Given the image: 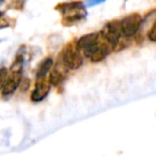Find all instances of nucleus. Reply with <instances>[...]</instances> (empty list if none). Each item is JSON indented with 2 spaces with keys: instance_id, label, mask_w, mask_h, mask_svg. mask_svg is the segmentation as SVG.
Returning a JSON list of instances; mask_svg holds the SVG:
<instances>
[{
  "instance_id": "obj_16",
  "label": "nucleus",
  "mask_w": 156,
  "mask_h": 156,
  "mask_svg": "<svg viewBox=\"0 0 156 156\" xmlns=\"http://www.w3.org/2000/svg\"><path fill=\"white\" fill-rule=\"evenodd\" d=\"M10 25H11V24L9 23V20H7V18H3V17L0 18V29L10 27Z\"/></svg>"
},
{
  "instance_id": "obj_1",
  "label": "nucleus",
  "mask_w": 156,
  "mask_h": 156,
  "mask_svg": "<svg viewBox=\"0 0 156 156\" xmlns=\"http://www.w3.org/2000/svg\"><path fill=\"white\" fill-rule=\"evenodd\" d=\"M22 63H23V60H20V59L17 60V59H16L15 62H14L13 65L11 66L10 73L7 78V81H5V86H3L2 90H1V95L2 96L8 98V96L12 95L20 86L22 80H23Z\"/></svg>"
},
{
  "instance_id": "obj_3",
  "label": "nucleus",
  "mask_w": 156,
  "mask_h": 156,
  "mask_svg": "<svg viewBox=\"0 0 156 156\" xmlns=\"http://www.w3.org/2000/svg\"><path fill=\"white\" fill-rule=\"evenodd\" d=\"M101 40H102V37H101L100 33H88V34L83 35V37L77 40L76 46H77L78 49L83 52V57L90 58L92 56V54L95 51L96 48H98Z\"/></svg>"
},
{
  "instance_id": "obj_17",
  "label": "nucleus",
  "mask_w": 156,
  "mask_h": 156,
  "mask_svg": "<svg viewBox=\"0 0 156 156\" xmlns=\"http://www.w3.org/2000/svg\"><path fill=\"white\" fill-rule=\"evenodd\" d=\"M5 0H0V7H1L3 3H5Z\"/></svg>"
},
{
  "instance_id": "obj_2",
  "label": "nucleus",
  "mask_w": 156,
  "mask_h": 156,
  "mask_svg": "<svg viewBox=\"0 0 156 156\" xmlns=\"http://www.w3.org/2000/svg\"><path fill=\"white\" fill-rule=\"evenodd\" d=\"M60 59L69 69H78L83 63V55L76 44L69 43L64 46Z\"/></svg>"
},
{
  "instance_id": "obj_15",
  "label": "nucleus",
  "mask_w": 156,
  "mask_h": 156,
  "mask_svg": "<svg viewBox=\"0 0 156 156\" xmlns=\"http://www.w3.org/2000/svg\"><path fill=\"white\" fill-rule=\"evenodd\" d=\"M106 0H87L86 1V5H88V7H95V5H101V3L105 2Z\"/></svg>"
},
{
  "instance_id": "obj_5",
  "label": "nucleus",
  "mask_w": 156,
  "mask_h": 156,
  "mask_svg": "<svg viewBox=\"0 0 156 156\" xmlns=\"http://www.w3.org/2000/svg\"><path fill=\"white\" fill-rule=\"evenodd\" d=\"M122 29V34L125 37H132L136 35L142 24V17L138 13H132L120 20Z\"/></svg>"
},
{
  "instance_id": "obj_12",
  "label": "nucleus",
  "mask_w": 156,
  "mask_h": 156,
  "mask_svg": "<svg viewBox=\"0 0 156 156\" xmlns=\"http://www.w3.org/2000/svg\"><path fill=\"white\" fill-rule=\"evenodd\" d=\"M25 7V1L24 0H11L8 3L7 8L9 10H17V11H22Z\"/></svg>"
},
{
  "instance_id": "obj_8",
  "label": "nucleus",
  "mask_w": 156,
  "mask_h": 156,
  "mask_svg": "<svg viewBox=\"0 0 156 156\" xmlns=\"http://www.w3.org/2000/svg\"><path fill=\"white\" fill-rule=\"evenodd\" d=\"M56 11H58L62 16L69 15V14L77 13V12L86 11L85 3L80 0H74L69 2H61L55 7Z\"/></svg>"
},
{
  "instance_id": "obj_11",
  "label": "nucleus",
  "mask_w": 156,
  "mask_h": 156,
  "mask_svg": "<svg viewBox=\"0 0 156 156\" xmlns=\"http://www.w3.org/2000/svg\"><path fill=\"white\" fill-rule=\"evenodd\" d=\"M86 11L77 12V13L69 14V15L62 16V20H61V24L63 26H74V25L80 23L81 20H83L86 18Z\"/></svg>"
},
{
  "instance_id": "obj_6",
  "label": "nucleus",
  "mask_w": 156,
  "mask_h": 156,
  "mask_svg": "<svg viewBox=\"0 0 156 156\" xmlns=\"http://www.w3.org/2000/svg\"><path fill=\"white\" fill-rule=\"evenodd\" d=\"M67 73H69V69L65 66L61 59H58V61L55 63L52 69H50L49 75H48V81L51 86L58 87L61 83H64L67 77Z\"/></svg>"
},
{
  "instance_id": "obj_18",
  "label": "nucleus",
  "mask_w": 156,
  "mask_h": 156,
  "mask_svg": "<svg viewBox=\"0 0 156 156\" xmlns=\"http://www.w3.org/2000/svg\"><path fill=\"white\" fill-rule=\"evenodd\" d=\"M3 17V12H0V18Z\"/></svg>"
},
{
  "instance_id": "obj_14",
  "label": "nucleus",
  "mask_w": 156,
  "mask_h": 156,
  "mask_svg": "<svg viewBox=\"0 0 156 156\" xmlns=\"http://www.w3.org/2000/svg\"><path fill=\"white\" fill-rule=\"evenodd\" d=\"M147 39L151 42H155L156 43V20L154 22L153 26L151 27V29L147 32Z\"/></svg>"
},
{
  "instance_id": "obj_7",
  "label": "nucleus",
  "mask_w": 156,
  "mask_h": 156,
  "mask_svg": "<svg viewBox=\"0 0 156 156\" xmlns=\"http://www.w3.org/2000/svg\"><path fill=\"white\" fill-rule=\"evenodd\" d=\"M50 83L48 79L41 78V79H35L34 90L31 93V101L34 103H39L43 101L48 95L50 91Z\"/></svg>"
},
{
  "instance_id": "obj_13",
  "label": "nucleus",
  "mask_w": 156,
  "mask_h": 156,
  "mask_svg": "<svg viewBox=\"0 0 156 156\" xmlns=\"http://www.w3.org/2000/svg\"><path fill=\"white\" fill-rule=\"evenodd\" d=\"M8 75H9V72L5 67H1L0 69V90H2L3 86H5V81H7Z\"/></svg>"
},
{
  "instance_id": "obj_9",
  "label": "nucleus",
  "mask_w": 156,
  "mask_h": 156,
  "mask_svg": "<svg viewBox=\"0 0 156 156\" xmlns=\"http://www.w3.org/2000/svg\"><path fill=\"white\" fill-rule=\"evenodd\" d=\"M113 46L111 44H109L108 42H106L105 40H101L100 44H98V48L95 49V51L92 54V56L90 57V60L92 63H98L104 60L106 57H108L110 55L111 50H112Z\"/></svg>"
},
{
  "instance_id": "obj_4",
  "label": "nucleus",
  "mask_w": 156,
  "mask_h": 156,
  "mask_svg": "<svg viewBox=\"0 0 156 156\" xmlns=\"http://www.w3.org/2000/svg\"><path fill=\"white\" fill-rule=\"evenodd\" d=\"M100 34L103 40L111 44L115 48V46L121 41V37L123 35L122 34L121 24L119 20H112V22L107 23L101 30Z\"/></svg>"
},
{
  "instance_id": "obj_10",
  "label": "nucleus",
  "mask_w": 156,
  "mask_h": 156,
  "mask_svg": "<svg viewBox=\"0 0 156 156\" xmlns=\"http://www.w3.org/2000/svg\"><path fill=\"white\" fill-rule=\"evenodd\" d=\"M54 66V61L50 57L45 58L41 63H40L39 67L35 73V79H41V78H46V76L49 74L50 69Z\"/></svg>"
}]
</instances>
